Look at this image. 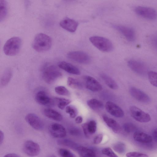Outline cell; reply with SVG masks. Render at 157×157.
Wrapping results in <instances>:
<instances>
[{"instance_id":"1","label":"cell","mask_w":157,"mask_h":157,"mask_svg":"<svg viewBox=\"0 0 157 157\" xmlns=\"http://www.w3.org/2000/svg\"><path fill=\"white\" fill-rule=\"evenodd\" d=\"M52 44L51 39L49 36L43 33H39L35 37L32 47L38 52H43L48 50Z\"/></svg>"},{"instance_id":"2","label":"cell","mask_w":157,"mask_h":157,"mask_svg":"<svg viewBox=\"0 0 157 157\" xmlns=\"http://www.w3.org/2000/svg\"><path fill=\"white\" fill-rule=\"evenodd\" d=\"M62 76L61 72L53 65H47L43 68L42 77L44 82L48 84L52 83Z\"/></svg>"},{"instance_id":"3","label":"cell","mask_w":157,"mask_h":157,"mask_svg":"<svg viewBox=\"0 0 157 157\" xmlns=\"http://www.w3.org/2000/svg\"><path fill=\"white\" fill-rule=\"evenodd\" d=\"M21 45V40L18 37L14 36L8 39L3 46L4 53L9 56H14L19 52Z\"/></svg>"},{"instance_id":"4","label":"cell","mask_w":157,"mask_h":157,"mask_svg":"<svg viewBox=\"0 0 157 157\" xmlns=\"http://www.w3.org/2000/svg\"><path fill=\"white\" fill-rule=\"evenodd\" d=\"M89 40L95 47L101 51L109 52L113 50V44L107 38L99 36H92L89 38Z\"/></svg>"},{"instance_id":"5","label":"cell","mask_w":157,"mask_h":157,"mask_svg":"<svg viewBox=\"0 0 157 157\" xmlns=\"http://www.w3.org/2000/svg\"><path fill=\"white\" fill-rule=\"evenodd\" d=\"M134 10L137 14L146 19L154 20L157 18V12L152 8L138 6L135 7Z\"/></svg>"},{"instance_id":"6","label":"cell","mask_w":157,"mask_h":157,"mask_svg":"<svg viewBox=\"0 0 157 157\" xmlns=\"http://www.w3.org/2000/svg\"><path fill=\"white\" fill-rule=\"evenodd\" d=\"M22 150L25 154L28 156L35 157L39 155L40 149L37 143L31 140H28L24 143Z\"/></svg>"},{"instance_id":"7","label":"cell","mask_w":157,"mask_h":157,"mask_svg":"<svg viewBox=\"0 0 157 157\" xmlns=\"http://www.w3.org/2000/svg\"><path fill=\"white\" fill-rule=\"evenodd\" d=\"M129 111L132 117L136 121L141 122H147L150 121V115L135 106L129 108Z\"/></svg>"},{"instance_id":"8","label":"cell","mask_w":157,"mask_h":157,"mask_svg":"<svg viewBox=\"0 0 157 157\" xmlns=\"http://www.w3.org/2000/svg\"><path fill=\"white\" fill-rule=\"evenodd\" d=\"M67 56L69 59L81 63L87 64L91 60L89 56L82 51L71 52L67 54Z\"/></svg>"},{"instance_id":"9","label":"cell","mask_w":157,"mask_h":157,"mask_svg":"<svg viewBox=\"0 0 157 157\" xmlns=\"http://www.w3.org/2000/svg\"><path fill=\"white\" fill-rule=\"evenodd\" d=\"M25 119L26 122L34 129L40 130L43 129V123L41 119L36 114L28 113L26 115Z\"/></svg>"},{"instance_id":"10","label":"cell","mask_w":157,"mask_h":157,"mask_svg":"<svg viewBox=\"0 0 157 157\" xmlns=\"http://www.w3.org/2000/svg\"><path fill=\"white\" fill-rule=\"evenodd\" d=\"M113 27L124 36L128 41L132 42L135 40V33L132 28L120 25H114Z\"/></svg>"},{"instance_id":"11","label":"cell","mask_w":157,"mask_h":157,"mask_svg":"<svg viewBox=\"0 0 157 157\" xmlns=\"http://www.w3.org/2000/svg\"><path fill=\"white\" fill-rule=\"evenodd\" d=\"M127 63L129 67L135 73L141 75L145 74L147 67L143 62L136 60L130 59Z\"/></svg>"},{"instance_id":"12","label":"cell","mask_w":157,"mask_h":157,"mask_svg":"<svg viewBox=\"0 0 157 157\" xmlns=\"http://www.w3.org/2000/svg\"><path fill=\"white\" fill-rule=\"evenodd\" d=\"M83 79L86 87L90 91L97 92L102 90V87L101 84L94 77L86 75L84 76Z\"/></svg>"},{"instance_id":"13","label":"cell","mask_w":157,"mask_h":157,"mask_svg":"<svg viewBox=\"0 0 157 157\" xmlns=\"http://www.w3.org/2000/svg\"><path fill=\"white\" fill-rule=\"evenodd\" d=\"M129 92L131 96L139 102L147 104L150 101V98L147 94L136 87H131Z\"/></svg>"},{"instance_id":"14","label":"cell","mask_w":157,"mask_h":157,"mask_svg":"<svg viewBox=\"0 0 157 157\" xmlns=\"http://www.w3.org/2000/svg\"><path fill=\"white\" fill-rule=\"evenodd\" d=\"M105 108L108 112L114 117L120 118L124 116L122 109L112 101H107L105 103Z\"/></svg>"},{"instance_id":"15","label":"cell","mask_w":157,"mask_h":157,"mask_svg":"<svg viewBox=\"0 0 157 157\" xmlns=\"http://www.w3.org/2000/svg\"><path fill=\"white\" fill-rule=\"evenodd\" d=\"M49 131L51 135L57 138H62L66 135L65 128L61 124L57 123L52 124L49 127Z\"/></svg>"},{"instance_id":"16","label":"cell","mask_w":157,"mask_h":157,"mask_svg":"<svg viewBox=\"0 0 157 157\" xmlns=\"http://www.w3.org/2000/svg\"><path fill=\"white\" fill-rule=\"evenodd\" d=\"M60 26L63 29L71 33L75 32L78 25L76 21L69 18H65L60 22Z\"/></svg>"},{"instance_id":"17","label":"cell","mask_w":157,"mask_h":157,"mask_svg":"<svg viewBox=\"0 0 157 157\" xmlns=\"http://www.w3.org/2000/svg\"><path fill=\"white\" fill-rule=\"evenodd\" d=\"M58 67L61 69L69 73L78 75L80 74V72L78 68L74 65L62 61L59 62Z\"/></svg>"},{"instance_id":"18","label":"cell","mask_w":157,"mask_h":157,"mask_svg":"<svg viewBox=\"0 0 157 157\" xmlns=\"http://www.w3.org/2000/svg\"><path fill=\"white\" fill-rule=\"evenodd\" d=\"M133 138L136 141L141 143H148L152 141L151 136L140 131H135L133 134Z\"/></svg>"},{"instance_id":"19","label":"cell","mask_w":157,"mask_h":157,"mask_svg":"<svg viewBox=\"0 0 157 157\" xmlns=\"http://www.w3.org/2000/svg\"><path fill=\"white\" fill-rule=\"evenodd\" d=\"M102 117L104 121L114 132L118 133L121 132V126L115 120L105 115H103Z\"/></svg>"},{"instance_id":"20","label":"cell","mask_w":157,"mask_h":157,"mask_svg":"<svg viewBox=\"0 0 157 157\" xmlns=\"http://www.w3.org/2000/svg\"><path fill=\"white\" fill-rule=\"evenodd\" d=\"M35 99L36 101L39 104L43 105H47L51 102V98L44 91L38 92L36 94Z\"/></svg>"},{"instance_id":"21","label":"cell","mask_w":157,"mask_h":157,"mask_svg":"<svg viewBox=\"0 0 157 157\" xmlns=\"http://www.w3.org/2000/svg\"><path fill=\"white\" fill-rule=\"evenodd\" d=\"M97 123L94 120H91L82 125L84 133L87 137L89 136L90 134L95 133L97 130Z\"/></svg>"},{"instance_id":"22","label":"cell","mask_w":157,"mask_h":157,"mask_svg":"<svg viewBox=\"0 0 157 157\" xmlns=\"http://www.w3.org/2000/svg\"><path fill=\"white\" fill-rule=\"evenodd\" d=\"M44 113L46 117L53 120L59 121L63 119V116L61 114L53 109L46 108L44 110Z\"/></svg>"},{"instance_id":"23","label":"cell","mask_w":157,"mask_h":157,"mask_svg":"<svg viewBox=\"0 0 157 157\" xmlns=\"http://www.w3.org/2000/svg\"><path fill=\"white\" fill-rule=\"evenodd\" d=\"M78 153L81 157H95L96 153L93 150L88 147L80 146L77 147Z\"/></svg>"},{"instance_id":"24","label":"cell","mask_w":157,"mask_h":157,"mask_svg":"<svg viewBox=\"0 0 157 157\" xmlns=\"http://www.w3.org/2000/svg\"><path fill=\"white\" fill-rule=\"evenodd\" d=\"M101 77L106 84L110 89L117 90L118 86L115 81L112 78L105 74H102Z\"/></svg>"},{"instance_id":"25","label":"cell","mask_w":157,"mask_h":157,"mask_svg":"<svg viewBox=\"0 0 157 157\" xmlns=\"http://www.w3.org/2000/svg\"><path fill=\"white\" fill-rule=\"evenodd\" d=\"M87 103L91 109L94 110H101L104 107L103 103L101 101L94 98L88 100Z\"/></svg>"},{"instance_id":"26","label":"cell","mask_w":157,"mask_h":157,"mask_svg":"<svg viewBox=\"0 0 157 157\" xmlns=\"http://www.w3.org/2000/svg\"><path fill=\"white\" fill-rule=\"evenodd\" d=\"M67 83L70 87L76 89H82L83 86L79 81L71 77H68L67 79Z\"/></svg>"},{"instance_id":"27","label":"cell","mask_w":157,"mask_h":157,"mask_svg":"<svg viewBox=\"0 0 157 157\" xmlns=\"http://www.w3.org/2000/svg\"><path fill=\"white\" fill-rule=\"evenodd\" d=\"M8 12L7 2L3 0H0V20H3L6 17Z\"/></svg>"},{"instance_id":"28","label":"cell","mask_w":157,"mask_h":157,"mask_svg":"<svg viewBox=\"0 0 157 157\" xmlns=\"http://www.w3.org/2000/svg\"><path fill=\"white\" fill-rule=\"evenodd\" d=\"M12 77V72L10 70H6L3 73L1 79V85L5 86L10 81Z\"/></svg>"},{"instance_id":"29","label":"cell","mask_w":157,"mask_h":157,"mask_svg":"<svg viewBox=\"0 0 157 157\" xmlns=\"http://www.w3.org/2000/svg\"><path fill=\"white\" fill-rule=\"evenodd\" d=\"M55 98L58 101V107L62 110L71 101L70 100L63 98L56 97Z\"/></svg>"},{"instance_id":"30","label":"cell","mask_w":157,"mask_h":157,"mask_svg":"<svg viewBox=\"0 0 157 157\" xmlns=\"http://www.w3.org/2000/svg\"><path fill=\"white\" fill-rule=\"evenodd\" d=\"M147 76L150 83L157 87V72L153 71H149L147 73Z\"/></svg>"},{"instance_id":"31","label":"cell","mask_w":157,"mask_h":157,"mask_svg":"<svg viewBox=\"0 0 157 157\" xmlns=\"http://www.w3.org/2000/svg\"><path fill=\"white\" fill-rule=\"evenodd\" d=\"M57 143L60 145L66 146L72 148H76V145L72 141L67 139L59 140L57 141Z\"/></svg>"},{"instance_id":"32","label":"cell","mask_w":157,"mask_h":157,"mask_svg":"<svg viewBox=\"0 0 157 157\" xmlns=\"http://www.w3.org/2000/svg\"><path fill=\"white\" fill-rule=\"evenodd\" d=\"M55 91L57 94L64 96H69L70 93L68 89L63 86H58L55 88Z\"/></svg>"},{"instance_id":"33","label":"cell","mask_w":157,"mask_h":157,"mask_svg":"<svg viewBox=\"0 0 157 157\" xmlns=\"http://www.w3.org/2000/svg\"><path fill=\"white\" fill-rule=\"evenodd\" d=\"M113 148L116 152L120 154L124 153L126 149L125 144L122 142H118L115 144Z\"/></svg>"},{"instance_id":"34","label":"cell","mask_w":157,"mask_h":157,"mask_svg":"<svg viewBox=\"0 0 157 157\" xmlns=\"http://www.w3.org/2000/svg\"><path fill=\"white\" fill-rule=\"evenodd\" d=\"M66 112L68 114L70 117L72 118H75L78 114L77 108L72 105H68L66 107Z\"/></svg>"},{"instance_id":"35","label":"cell","mask_w":157,"mask_h":157,"mask_svg":"<svg viewBox=\"0 0 157 157\" xmlns=\"http://www.w3.org/2000/svg\"><path fill=\"white\" fill-rule=\"evenodd\" d=\"M123 128L126 132L130 133L134 131L136 129V127L132 123H126L124 124Z\"/></svg>"},{"instance_id":"36","label":"cell","mask_w":157,"mask_h":157,"mask_svg":"<svg viewBox=\"0 0 157 157\" xmlns=\"http://www.w3.org/2000/svg\"><path fill=\"white\" fill-rule=\"evenodd\" d=\"M58 153L61 157H75L74 154L71 152L64 148L59 149Z\"/></svg>"},{"instance_id":"37","label":"cell","mask_w":157,"mask_h":157,"mask_svg":"<svg viewBox=\"0 0 157 157\" xmlns=\"http://www.w3.org/2000/svg\"><path fill=\"white\" fill-rule=\"evenodd\" d=\"M102 153L108 157H118L113 151L109 147L103 148L101 151Z\"/></svg>"},{"instance_id":"38","label":"cell","mask_w":157,"mask_h":157,"mask_svg":"<svg viewBox=\"0 0 157 157\" xmlns=\"http://www.w3.org/2000/svg\"><path fill=\"white\" fill-rule=\"evenodd\" d=\"M126 155V157H149L146 154L137 152H129Z\"/></svg>"},{"instance_id":"39","label":"cell","mask_w":157,"mask_h":157,"mask_svg":"<svg viewBox=\"0 0 157 157\" xmlns=\"http://www.w3.org/2000/svg\"><path fill=\"white\" fill-rule=\"evenodd\" d=\"M103 138L102 134L98 135L94 138L93 140L94 143L95 144H100L102 141Z\"/></svg>"},{"instance_id":"40","label":"cell","mask_w":157,"mask_h":157,"mask_svg":"<svg viewBox=\"0 0 157 157\" xmlns=\"http://www.w3.org/2000/svg\"><path fill=\"white\" fill-rule=\"evenodd\" d=\"M70 133L73 135H77L79 133V130L76 128H72L69 130Z\"/></svg>"},{"instance_id":"41","label":"cell","mask_w":157,"mask_h":157,"mask_svg":"<svg viewBox=\"0 0 157 157\" xmlns=\"http://www.w3.org/2000/svg\"><path fill=\"white\" fill-rule=\"evenodd\" d=\"M83 121V118L81 116L77 117L75 119V122L77 124H80L82 123Z\"/></svg>"},{"instance_id":"42","label":"cell","mask_w":157,"mask_h":157,"mask_svg":"<svg viewBox=\"0 0 157 157\" xmlns=\"http://www.w3.org/2000/svg\"><path fill=\"white\" fill-rule=\"evenodd\" d=\"M4 137V133L1 130L0 132V143L1 145L2 144L3 141Z\"/></svg>"},{"instance_id":"43","label":"cell","mask_w":157,"mask_h":157,"mask_svg":"<svg viewBox=\"0 0 157 157\" xmlns=\"http://www.w3.org/2000/svg\"><path fill=\"white\" fill-rule=\"evenodd\" d=\"M3 157H20L18 155L14 153H9L5 155Z\"/></svg>"},{"instance_id":"44","label":"cell","mask_w":157,"mask_h":157,"mask_svg":"<svg viewBox=\"0 0 157 157\" xmlns=\"http://www.w3.org/2000/svg\"><path fill=\"white\" fill-rule=\"evenodd\" d=\"M153 135L154 138L157 142V128H155L153 130Z\"/></svg>"},{"instance_id":"45","label":"cell","mask_w":157,"mask_h":157,"mask_svg":"<svg viewBox=\"0 0 157 157\" xmlns=\"http://www.w3.org/2000/svg\"><path fill=\"white\" fill-rule=\"evenodd\" d=\"M47 157H56L55 155L52 154L48 155Z\"/></svg>"},{"instance_id":"46","label":"cell","mask_w":157,"mask_h":157,"mask_svg":"<svg viewBox=\"0 0 157 157\" xmlns=\"http://www.w3.org/2000/svg\"></svg>"}]
</instances>
